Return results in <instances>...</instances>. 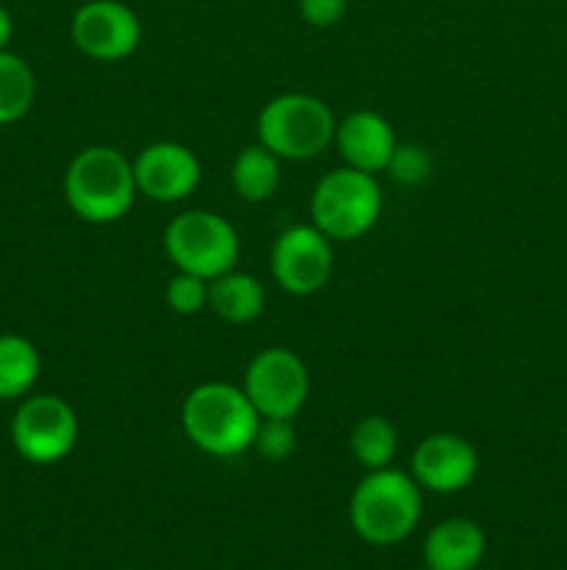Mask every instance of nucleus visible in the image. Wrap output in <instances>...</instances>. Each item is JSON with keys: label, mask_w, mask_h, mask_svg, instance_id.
<instances>
[{"label": "nucleus", "mask_w": 567, "mask_h": 570, "mask_svg": "<svg viewBox=\"0 0 567 570\" xmlns=\"http://www.w3.org/2000/svg\"><path fill=\"white\" fill-rule=\"evenodd\" d=\"M259 412L242 387L206 382L189 390L181 404V426L189 443L217 460H231L253 449Z\"/></svg>", "instance_id": "f257e3e1"}, {"label": "nucleus", "mask_w": 567, "mask_h": 570, "mask_svg": "<svg viewBox=\"0 0 567 570\" xmlns=\"http://www.w3.org/2000/svg\"><path fill=\"white\" fill-rule=\"evenodd\" d=\"M133 159L109 145H92L72 156L64 173V200L72 215L92 226L117 223L137 200Z\"/></svg>", "instance_id": "f03ea898"}, {"label": "nucleus", "mask_w": 567, "mask_h": 570, "mask_svg": "<svg viewBox=\"0 0 567 570\" xmlns=\"http://www.w3.org/2000/svg\"><path fill=\"white\" fill-rule=\"evenodd\" d=\"M350 527L367 546L387 549L409 538L422 518V488L398 468L367 471L350 495Z\"/></svg>", "instance_id": "7ed1b4c3"}, {"label": "nucleus", "mask_w": 567, "mask_h": 570, "mask_svg": "<svg viewBox=\"0 0 567 570\" xmlns=\"http://www.w3.org/2000/svg\"><path fill=\"white\" fill-rule=\"evenodd\" d=\"M259 142L284 161L317 159L334 145L337 117L326 100L306 92H284L267 100L256 122Z\"/></svg>", "instance_id": "20e7f679"}, {"label": "nucleus", "mask_w": 567, "mask_h": 570, "mask_svg": "<svg viewBox=\"0 0 567 570\" xmlns=\"http://www.w3.org/2000/svg\"><path fill=\"white\" fill-rule=\"evenodd\" d=\"M309 209L311 226L320 228L331 243H350L376 226L384 195L376 176L345 165L317 181Z\"/></svg>", "instance_id": "39448f33"}, {"label": "nucleus", "mask_w": 567, "mask_h": 570, "mask_svg": "<svg viewBox=\"0 0 567 570\" xmlns=\"http://www.w3.org/2000/svg\"><path fill=\"white\" fill-rule=\"evenodd\" d=\"M239 234L217 212L189 209L172 217L165 228V254L176 271L211 278L233 271L239 262Z\"/></svg>", "instance_id": "423d86ee"}, {"label": "nucleus", "mask_w": 567, "mask_h": 570, "mask_svg": "<svg viewBox=\"0 0 567 570\" xmlns=\"http://www.w3.org/2000/svg\"><path fill=\"white\" fill-rule=\"evenodd\" d=\"M11 443L31 465H56L78 443V417L59 395H31L11 417Z\"/></svg>", "instance_id": "0eeeda50"}, {"label": "nucleus", "mask_w": 567, "mask_h": 570, "mask_svg": "<svg viewBox=\"0 0 567 570\" xmlns=\"http://www.w3.org/2000/svg\"><path fill=\"white\" fill-rule=\"evenodd\" d=\"M242 390L259 417L292 421L309 401V367L295 351L272 345L250 360Z\"/></svg>", "instance_id": "6e6552de"}, {"label": "nucleus", "mask_w": 567, "mask_h": 570, "mask_svg": "<svg viewBox=\"0 0 567 570\" xmlns=\"http://www.w3.org/2000/svg\"><path fill=\"white\" fill-rule=\"evenodd\" d=\"M270 271L278 287L295 298L320 293L331 282L334 243L311 223L284 228L272 243Z\"/></svg>", "instance_id": "1a4fd4ad"}, {"label": "nucleus", "mask_w": 567, "mask_h": 570, "mask_svg": "<svg viewBox=\"0 0 567 570\" xmlns=\"http://www.w3.org/2000/svg\"><path fill=\"white\" fill-rule=\"evenodd\" d=\"M70 37L94 61H122L142 42V22L122 0H87L72 14Z\"/></svg>", "instance_id": "9d476101"}, {"label": "nucleus", "mask_w": 567, "mask_h": 570, "mask_svg": "<svg viewBox=\"0 0 567 570\" xmlns=\"http://www.w3.org/2000/svg\"><path fill=\"white\" fill-rule=\"evenodd\" d=\"M137 189L156 204L187 200L200 184V161L181 142H153L133 159Z\"/></svg>", "instance_id": "9b49d317"}, {"label": "nucleus", "mask_w": 567, "mask_h": 570, "mask_svg": "<svg viewBox=\"0 0 567 570\" xmlns=\"http://www.w3.org/2000/svg\"><path fill=\"white\" fill-rule=\"evenodd\" d=\"M409 473L428 493L450 495L470 488L478 473V451L459 434H428L411 454Z\"/></svg>", "instance_id": "f8f14e48"}, {"label": "nucleus", "mask_w": 567, "mask_h": 570, "mask_svg": "<svg viewBox=\"0 0 567 570\" xmlns=\"http://www.w3.org/2000/svg\"><path fill=\"white\" fill-rule=\"evenodd\" d=\"M334 145L345 165L376 176V173L387 170L389 159L398 148V139H395V128L389 126L387 117L372 109H356L337 122Z\"/></svg>", "instance_id": "ddd939ff"}, {"label": "nucleus", "mask_w": 567, "mask_h": 570, "mask_svg": "<svg viewBox=\"0 0 567 570\" xmlns=\"http://www.w3.org/2000/svg\"><path fill=\"white\" fill-rule=\"evenodd\" d=\"M484 554L487 538L470 518H448L422 540V562L431 570H476Z\"/></svg>", "instance_id": "4468645a"}, {"label": "nucleus", "mask_w": 567, "mask_h": 570, "mask_svg": "<svg viewBox=\"0 0 567 570\" xmlns=\"http://www.w3.org/2000/svg\"><path fill=\"white\" fill-rule=\"evenodd\" d=\"M265 284L253 273H242L233 267V271L222 273V276L209 282V309L220 321L233 323V326L253 323L265 312Z\"/></svg>", "instance_id": "2eb2a0df"}, {"label": "nucleus", "mask_w": 567, "mask_h": 570, "mask_svg": "<svg viewBox=\"0 0 567 570\" xmlns=\"http://www.w3.org/2000/svg\"><path fill=\"white\" fill-rule=\"evenodd\" d=\"M233 193L248 204H265L281 187V159L265 145H250L231 165Z\"/></svg>", "instance_id": "dca6fc26"}, {"label": "nucleus", "mask_w": 567, "mask_h": 570, "mask_svg": "<svg viewBox=\"0 0 567 570\" xmlns=\"http://www.w3.org/2000/svg\"><path fill=\"white\" fill-rule=\"evenodd\" d=\"M42 360L31 340L0 334V401L26 399L37 384Z\"/></svg>", "instance_id": "f3484780"}, {"label": "nucleus", "mask_w": 567, "mask_h": 570, "mask_svg": "<svg viewBox=\"0 0 567 570\" xmlns=\"http://www.w3.org/2000/svg\"><path fill=\"white\" fill-rule=\"evenodd\" d=\"M37 100V78L28 61L0 50V126L22 120Z\"/></svg>", "instance_id": "a211bd4d"}, {"label": "nucleus", "mask_w": 567, "mask_h": 570, "mask_svg": "<svg viewBox=\"0 0 567 570\" xmlns=\"http://www.w3.org/2000/svg\"><path fill=\"white\" fill-rule=\"evenodd\" d=\"M350 451L365 471H381L398 454V432L387 417L367 415L350 432Z\"/></svg>", "instance_id": "6ab92c4d"}, {"label": "nucleus", "mask_w": 567, "mask_h": 570, "mask_svg": "<svg viewBox=\"0 0 567 570\" xmlns=\"http://www.w3.org/2000/svg\"><path fill=\"white\" fill-rule=\"evenodd\" d=\"M165 304L181 317L200 315L203 309H209V282L192 276V273L178 271L165 287Z\"/></svg>", "instance_id": "aec40b11"}, {"label": "nucleus", "mask_w": 567, "mask_h": 570, "mask_svg": "<svg viewBox=\"0 0 567 570\" xmlns=\"http://www.w3.org/2000/svg\"><path fill=\"white\" fill-rule=\"evenodd\" d=\"M253 449L267 462H287L298 449V434H295L292 421L287 417H261L256 429Z\"/></svg>", "instance_id": "412c9836"}, {"label": "nucleus", "mask_w": 567, "mask_h": 570, "mask_svg": "<svg viewBox=\"0 0 567 570\" xmlns=\"http://www.w3.org/2000/svg\"><path fill=\"white\" fill-rule=\"evenodd\" d=\"M431 154L420 145H400L395 148L392 159H389L387 173L400 184V187H417L431 176Z\"/></svg>", "instance_id": "4be33fe9"}, {"label": "nucleus", "mask_w": 567, "mask_h": 570, "mask_svg": "<svg viewBox=\"0 0 567 570\" xmlns=\"http://www.w3.org/2000/svg\"><path fill=\"white\" fill-rule=\"evenodd\" d=\"M298 11L309 26L331 28L348 11V0H298Z\"/></svg>", "instance_id": "5701e85b"}, {"label": "nucleus", "mask_w": 567, "mask_h": 570, "mask_svg": "<svg viewBox=\"0 0 567 570\" xmlns=\"http://www.w3.org/2000/svg\"><path fill=\"white\" fill-rule=\"evenodd\" d=\"M11 33H14V22H11V14L6 11V6H0V50H9Z\"/></svg>", "instance_id": "b1692460"}, {"label": "nucleus", "mask_w": 567, "mask_h": 570, "mask_svg": "<svg viewBox=\"0 0 567 570\" xmlns=\"http://www.w3.org/2000/svg\"><path fill=\"white\" fill-rule=\"evenodd\" d=\"M422 570H431V568H422Z\"/></svg>", "instance_id": "393cba45"}]
</instances>
